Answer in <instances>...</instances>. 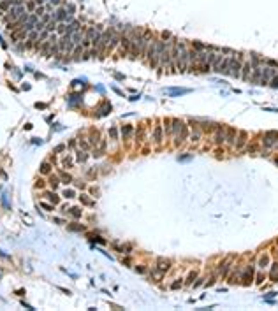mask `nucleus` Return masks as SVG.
Instances as JSON below:
<instances>
[{
  "mask_svg": "<svg viewBox=\"0 0 278 311\" xmlns=\"http://www.w3.org/2000/svg\"><path fill=\"white\" fill-rule=\"evenodd\" d=\"M241 67H243V56L241 55H232L229 56V74L232 77H240L241 76Z\"/></svg>",
  "mask_w": 278,
  "mask_h": 311,
  "instance_id": "1",
  "label": "nucleus"
},
{
  "mask_svg": "<svg viewBox=\"0 0 278 311\" xmlns=\"http://www.w3.org/2000/svg\"><path fill=\"white\" fill-rule=\"evenodd\" d=\"M278 74L276 67H269V65H262V76H261V85H269V81Z\"/></svg>",
  "mask_w": 278,
  "mask_h": 311,
  "instance_id": "2",
  "label": "nucleus"
},
{
  "mask_svg": "<svg viewBox=\"0 0 278 311\" xmlns=\"http://www.w3.org/2000/svg\"><path fill=\"white\" fill-rule=\"evenodd\" d=\"M253 278H255V267L253 265H246V269L241 273V283L243 285H250L252 281H253Z\"/></svg>",
  "mask_w": 278,
  "mask_h": 311,
  "instance_id": "3",
  "label": "nucleus"
},
{
  "mask_svg": "<svg viewBox=\"0 0 278 311\" xmlns=\"http://www.w3.org/2000/svg\"><path fill=\"white\" fill-rule=\"evenodd\" d=\"M246 139H248V136H246V132H240L238 136H236L234 148H236V150H243V148L246 146Z\"/></svg>",
  "mask_w": 278,
  "mask_h": 311,
  "instance_id": "4",
  "label": "nucleus"
},
{
  "mask_svg": "<svg viewBox=\"0 0 278 311\" xmlns=\"http://www.w3.org/2000/svg\"><path fill=\"white\" fill-rule=\"evenodd\" d=\"M155 269H157V271H160L162 274H166L169 269H171V262L166 260V258H159L157 264H155Z\"/></svg>",
  "mask_w": 278,
  "mask_h": 311,
  "instance_id": "5",
  "label": "nucleus"
},
{
  "mask_svg": "<svg viewBox=\"0 0 278 311\" xmlns=\"http://www.w3.org/2000/svg\"><path fill=\"white\" fill-rule=\"evenodd\" d=\"M252 70H253V67H252V64L250 62H243V67H241V79H245V81H248L250 79V74H252Z\"/></svg>",
  "mask_w": 278,
  "mask_h": 311,
  "instance_id": "6",
  "label": "nucleus"
},
{
  "mask_svg": "<svg viewBox=\"0 0 278 311\" xmlns=\"http://www.w3.org/2000/svg\"><path fill=\"white\" fill-rule=\"evenodd\" d=\"M215 72H218V74H229V56L222 58V62L218 64V67L215 69Z\"/></svg>",
  "mask_w": 278,
  "mask_h": 311,
  "instance_id": "7",
  "label": "nucleus"
},
{
  "mask_svg": "<svg viewBox=\"0 0 278 311\" xmlns=\"http://www.w3.org/2000/svg\"><path fill=\"white\" fill-rule=\"evenodd\" d=\"M183 125H185V123H183L181 120H173V123H171V134H173L174 137H178L180 134H181Z\"/></svg>",
  "mask_w": 278,
  "mask_h": 311,
  "instance_id": "8",
  "label": "nucleus"
},
{
  "mask_svg": "<svg viewBox=\"0 0 278 311\" xmlns=\"http://www.w3.org/2000/svg\"><path fill=\"white\" fill-rule=\"evenodd\" d=\"M162 137H164V130H162L160 125H157L155 128H153V141H155V144H160Z\"/></svg>",
  "mask_w": 278,
  "mask_h": 311,
  "instance_id": "9",
  "label": "nucleus"
},
{
  "mask_svg": "<svg viewBox=\"0 0 278 311\" xmlns=\"http://www.w3.org/2000/svg\"><path fill=\"white\" fill-rule=\"evenodd\" d=\"M234 141H236V130L234 128H225V142L232 146Z\"/></svg>",
  "mask_w": 278,
  "mask_h": 311,
  "instance_id": "10",
  "label": "nucleus"
},
{
  "mask_svg": "<svg viewBox=\"0 0 278 311\" xmlns=\"http://www.w3.org/2000/svg\"><path fill=\"white\" fill-rule=\"evenodd\" d=\"M215 142H217V144H224V142H225V128H224V127H217Z\"/></svg>",
  "mask_w": 278,
  "mask_h": 311,
  "instance_id": "11",
  "label": "nucleus"
},
{
  "mask_svg": "<svg viewBox=\"0 0 278 311\" xmlns=\"http://www.w3.org/2000/svg\"><path fill=\"white\" fill-rule=\"evenodd\" d=\"M269 279L271 281H278V262L273 264L271 269H269Z\"/></svg>",
  "mask_w": 278,
  "mask_h": 311,
  "instance_id": "12",
  "label": "nucleus"
},
{
  "mask_svg": "<svg viewBox=\"0 0 278 311\" xmlns=\"http://www.w3.org/2000/svg\"><path fill=\"white\" fill-rule=\"evenodd\" d=\"M79 200L83 202L85 206H88V207H94V206H95V202L92 200V199H90V197H88L86 193H81V195H79Z\"/></svg>",
  "mask_w": 278,
  "mask_h": 311,
  "instance_id": "13",
  "label": "nucleus"
},
{
  "mask_svg": "<svg viewBox=\"0 0 278 311\" xmlns=\"http://www.w3.org/2000/svg\"><path fill=\"white\" fill-rule=\"evenodd\" d=\"M67 28H69L67 23H58V25H56V35H58V37L65 35V34H67Z\"/></svg>",
  "mask_w": 278,
  "mask_h": 311,
  "instance_id": "14",
  "label": "nucleus"
},
{
  "mask_svg": "<svg viewBox=\"0 0 278 311\" xmlns=\"http://www.w3.org/2000/svg\"><path fill=\"white\" fill-rule=\"evenodd\" d=\"M269 265V257H267L266 253L264 255H261V258H259V264H257V267L259 269H264V267H267Z\"/></svg>",
  "mask_w": 278,
  "mask_h": 311,
  "instance_id": "15",
  "label": "nucleus"
},
{
  "mask_svg": "<svg viewBox=\"0 0 278 311\" xmlns=\"http://www.w3.org/2000/svg\"><path fill=\"white\" fill-rule=\"evenodd\" d=\"M218 271H220L222 276H227V273L231 271V264H229V262H222V264L218 265Z\"/></svg>",
  "mask_w": 278,
  "mask_h": 311,
  "instance_id": "16",
  "label": "nucleus"
},
{
  "mask_svg": "<svg viewBox=\"0 0 278 311\" xmlns=\"http://www.w3.org/2000/svg\"><path fill=\"white\" fill-rule=\"evenodd\" d=\"M132 130H134V127L132 125H125L121 128V136H123V139H129L130 136H132Z\"/></svg>",
  "mask_w": 278,
  "mask_h": 311,
  "instance_id": "17",
  "label": "nucleus"
},
{
  "mask_svg": "<svg viewBox=\"0 0 278 311\" xmlns=\"http://www.w3.org/2000/svg\"><path fill=\"white\" fill-rule=\"evenodd\" d=\"M46 197H48V200H49V202H53L55 206H56V204H60V197H58L55 192H48V193H46Z\"/></svg>",
  "mask_w": 278,
  "mask_h": 311,
  "instance_id": "18",
  "label": "nucleus"
},
{
  "mask_svg": "<svg viewBox=\"0 0 278 311\" xmlns=\"http://www.w3.org/2000/svg\"><path fill=\"white\" fill-rule=\"evenodd\" d=\"M39 171H40V174H49L51 172V163L42 162V163H40V167H39Z\"/></svg>",
  "mask_w": 278,
  "mask_h": 311,
  "instance_id": "19",
  "label": "nucleus"
},
{
  "mask_svg": "<svg viewBox=\"0 0 278 311\" xmlns=\"http://www.w3.org/2000/svg\"><path fill=\"white\" fill-rule=\"evenodd\" d=\"M76 160H78V163H85V162L88 160V155H86V151H78V157H76Z\"/></svg>",
  "mask_w": 278,
  "mask_h": 311,
  "instance_id": "20",
  "label": "nucleus"
},
{
  "mask_svg": "<svg viewBox=\"0 0 278 311\" xmlns=\"http://www.w3.org/2000/svg\"><path fill=\"white\" fill-rule=\"evenodd\" d=\"M49 185H51V188H53V190H56L58 186H60V178H58V176H51Z\"/></svg>",
  "mask_w": 278,
  "mask_h": 311,
  "instance_id": "21",
  "label": "nucleus"
},
{
  "mask_svg": "<svg viewBox=\"0 0 278 311\" xmlns=\"http://www.w3.org/2000/svg\"><path fill=\"white\" fill-rule=\"evenodd\" d=\"M201 139V130H199V127L197 125H194V132H192V141L194 142H197Z\"/></svg>",
  "mask_w": 278,
  "mask_h": 311,
  "instance_id": "22",
  "label": "nucleus"
},
{
  "mask_svg": "<svg viewBox=\"0 0 278 311\" xmlns=\"http://www.w3.org/2000/svg\"><path fill=\"white\" fill-rule=\"evenodd\" d=\"M206 48H208V46H204V44L197 42V40H194V42H192V49H195V51H199V53H201V51H204Z\"/></svg>",
  "mask_w": 278,
  "mask_h": 311,
  "instance_id": "23",
  "label": "nucleus"
},
{
  "mask_svg": "<svg viewBox=\"0 0 278 311\" xmlns=\"http://www.w3.org/2000/svg\"><path fill=\"white\" fill-rule=\"evenodd\" d=\"M190 90H180V88H176V90H169V95H183V93H188Z\"/></svg>",
  "mask_w": 278,
  "mask_h": 311,
  "instance_id": "24",
  "label": "nucleus"
},
{
  "mask_svg": "<svg viewBox=\"0 0 278 311\" xmlns=\"http://www.w3.org/2000/svg\"><path fill=\"white\" fill-rule=\"evenodd\" d=\"M60 179L64 181V183H70V181H72V176L67 174V172H62V174H60Z\"/></svg>",
  "mask_w": 278,
  "mask_h": 311,
  "instance_id": "25",
  "label": "nucleus"
},
{
  "mask_svg": "<svg viewBox=\"0 0 278 311\" xmlns=\"http://www.w3.org/2000/svg\"><path fill=\"white\" fill-rule=\"evenodd\" d=\"M171 123H173V120H164V127H166L164 130H166V134H167V136L171 134Z\"/></svg>",
  "mask_w": 278,
  "mask_h": 311,
  "instance_id": "26",
  "label": "nucleus"
},
{
  "mask_svg": "<svg viewBox=\"0 0 278 311\" xmlns=\"http://www.w3.org/2000/svg\"><path fill=\"white\" fill-rule=\"evenodd\" d=\"M109 136H111V139H113V141H118V130H116L115 127H111V130H109Z\"/></svg>",
  "mask_w": 278,
  "mask_h": 311,
  "instance_id": "27",
  "label": "nucleus"
},
{
  "mask_svg": "<svg viewBox=\"0 0 278 311\" xmlns=\"http://www.w3.org/2000/svg\"><path fill=\"white\" fill-rule=\"evenodd\" d=\"M35 9H37V4L34 2V0H32V2H27V11H30V13H34V11H35Z\"/></svg>",
  "mask_w": 278,
  "mask_h": 311,
  "instance_id": "28",
  "label": "nucleus"
},
{
  "mask_svg": "<svg viewBox=\"0 0 278 311\" xmlns=\"http://www.w3.org/2000/svg\"><path fill=\"white\" fill-rule=\"evenodd\" d=\"M69 229H70V230H85V227H83V225H79V223H70V225H69Z\"/></svg>",
  "mask_w": 278,
  "mask_h": 311,
  "instance_id": "29",
  "label": "nucleus"
},
{
  "mask_svg": "<svg viewBox=\"0 0 278 311\" xmlns=\"http://www.w3.org/2000/svg\"><path fill=\"white\" fill-rule=\"evenodd\" d=\"M70 165H72V158H70V157H65V158H64V167H65V169H70Z\"/></svg>",
  "mask_w": 278,
  "mask_h": 311,
  "instance_id": "30",
  "label": "nucleus"
},
{
  "mask_svg": "<svg viewBox=\"0 0 278 311\" xmlns=\"http://www.w3.org/2000/svg\"><path fill=\"white\" fill-rule=\"evenodd\" d=\"M64 197H65V199H72V197H74V190H70V188H67V190L64 192Z\"/></svg>",
  "mask_w": 278,
  "mask_h": 311,
  "instance_id": "31",
  "label": "nucleus"
},
{
  "mask_svg": "<svg viewBox=\"0 0 278 311\" xmlns=\"http://www.w3.org/2000/svg\"><path fill=\"white\" fill-rule=\"evenodd\" d=\"M181 285H183V281H181V279H176V281H174V283L171 285V290H178Z\"/></svg>",
  "mask_w": 278,
  "mask_h": 311,
  "instance_id": "32",
  "label": "nucleus"
},
{
  "mask_svg": "<svg viewBox=\"0 0 278 311\" xmlns=\"http://www.w3.org/2000/svg\"><path fill=\"white\" fill-rule=\"evenodd\" d=\"M269 86H271V88H278V74L269 81Z\"/></svg>",
  "mask_w": 278,
  "mask_h": 311,
  "instance_id": "33",
  "label": "nucleus"
},
{
  "mask_svg": "<svg viewBox=\"0 0 278 311\" xmlns=\"http://www.w3.org/2000/svg\"><path fill=\"white\" fill-rule=\"evenodd\" d=\"M70 214H72L74 218H79V216H81V211L78 209V207H72V209H70Z\"/></svg>",
  "mask_w": 278,
  "mask_h": 311,
  "instance_id": "34",
  "label": "nucleus"
},
{
  "mask_svg": "<svg viewBox=\"0 0 278 311\" xmlns=\"http://www.w3.org/2000/svg\"><path fill=\"white\" fill-rule=\"evenodd\" d=\"M92 241H97V243H100V244H104V243H106L100 236H92Z\"/></svg>",
  "mask_w": 278,
  "mask_h": 311,
  "instance_id": "35",
  "label": "nucleus"
},
{
  "mask_svg": "<svg viewBox=\"0 0 278 311\" xmlns=\"http://www.w3.org/2000/svg\"><path fill=\"white\" fill-rule=\"evenodd\" d=\"M195 276H197V274H195V271H192V273L188 274V278H187V283H192L194 279H195Z\"/></svg>",
  "mask_w": 278,
  "mask_h": 311,
  "instance_id": "36",
  "label": "nucleus"
},
{
  "mask_svg": "<svg viewBox=\"0 0 278 311\" xmlns=\"http://www.w3.org/2000/svg\"><path fill=\"white\" fill-rule=\"evenodd\" d=\"M40 207H42V209H46V211H51V209H53V206H49V204H46V202H40Z\"/></svg>",
  "mask_w": 278,
  "mask_h": 311,
  "instance_id": "37",
  "label": "nucleus"
},
{
  "mask_svg": "<svg viewBox=\"0 0 278 311\" xmlns=\"http://www.w3.org/2000/svg\"><path fill=\"white\" fill-rule=\"evenodd\" d=\"M190 158H192V155H188V153H187V155H183V157H180L178 160H180V162H181V160L185 162V160H190Z\"/></svg>",
  "mask_w": 278,
  "mask_h": 311,
  "instance_id": "38",
  "label": "nucleus"
},
{
  "mask_svg": "<svg viewBox=\"0 0 278 311\" xmlns=\"http://www.w3.org/2000/svg\"><path fill=\"white\" fill-rule=\"evenodd\" d=\"M64 150H65V146H64V144H60V146H56V148H55V153H62Z\"/></svg>",
  "mask_w": 278,
  "mask_h": 311,
  "instance_id": "39",
  "label": "nucleus"
},
{
  "mask_svg": "<svg viewBox=\"0 0 278 311\" xmlns=\"http://www.w3.org/2000/svg\"><path fill=\"white\" fill-rule=\"evenodd\" d=\"M79 146H81V150H85V151H86V150H90V144H88V142H81Z\"/></svg>",
  "mask_w": 278,
  "mask_h": 311,
  "instance_id": "40",
  "label": "nucleus"
},
{
  "mask_svg": "<svg viewBox=\"0 0 278 311\" xmlns=\"http://www.w3.org/2000/svg\"><path fill=\"white\" fill-rule=\"evenodd\" d=\"M136 271L143 274V273H146V269H145V265H137V267H136Z\"/></svg>",
  "mask_w": 278,
  "mask_h": 311,
  "instance_id": "41",
  "label": "nucleus"
},
{
  "mask_svg": "<svg viewBox=\"0 0 278 311\" xmlns=\"http://www.w3.org/2000/svg\"><path fill=\"white\" fill-rule=\"evenodd\" d=\"M262 279H264V276H262V274H259V276H257V283L261 285V283H262Z\"/></svg>",
  "mask_w": 278,
  "mask_h": 311,
  "instance_id": "42",
  "label": "nucleus"
},
{
  "mask_svg": "<svg viewBox=\"0 0 278 311\" xmlns=\"http://www.w3.org/2000/svg\"><path fill=\"white\" fill-rule=\"evenodd\" d=\"M162 37H164V39H171V34H167V32H164V34H162Z\"/></svg>",
  "mask_w": 278,
  "mask_h": 311,
  "instance_id": "43",
  "label": "nucleus"
},
{
  "mask_svg": "<svg viewBox=\"0 0 278 311\" xmlns=\"http://www.w3.org/2000/svg\"><path fill=\"white\" fill-rule=\"evenodd\" d=\"M32 142L34 144H39V142H42V139H32Z\"/></svg>",
  "mask_w": 278,
  "mask_h": 311,
  "instance_id": "44",
  "label": "nucleus"
},
{
  "mask_svg": "<svg viewBox=\"0 0 278 311\" xmlns=\"http://www.w3.org/2000/svg\"><path fill=\"white\" fill-rule=\"evenodd\" d=\"M273 148H275V150H278V139L275 141V146H273Z\"/></svg>",
  "mask_w": 278,
  "mask_h": 311,
  "instance_id": "45",
  "label": "nucleus"
},
{
  "mask_svg": "<svg viewBox=\"0 0 278 311\" xmlns=\"http://www.w3.org/2000/svg\"><path fill=\"white\" fill-rule=\"evenodd\" d=\"M276 257H278V250H276Z\"/></svg>",
  "mask_w": 278,
  "mask_h": 311,
  "instance_id": "46",
  "label": "nucleus"
},
{
  "mask_svg": "<svg viewBox=\"0 0 278 311\" xmlns=\"http://www.w3.org/2000/svg\"><path fill=\"white\" fill-rule=\"evenodd\" d=\"M276 163H278V160H276Z\"/></svg>",
  "mask_w": 278,
  "mask_h": 311,
  "instance_id": "47",
  "label": "nucleus"
}]
</instances>
